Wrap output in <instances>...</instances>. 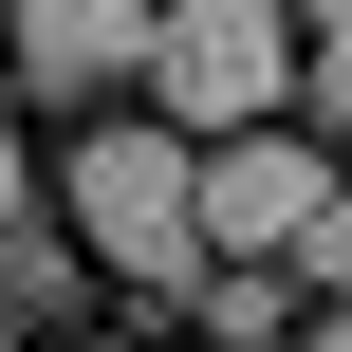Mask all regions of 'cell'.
<instances>
[{
  "mask_svg": "<svg viewBox=\"0 0 352 352\" xmlns=\"http://www.w3.org/2000/svg\"><path fill=\"white\" fill-rule=\"evenodd\" d=\"M186 130L167 111H111V130H74V167H56V204H74V260H111V278H148V297H186V260H204V204H186Z\"/></svg>",
  "mask_w": 352,
  "mask_h": 352,
  "instance_id": "1",
  "label": "cell"
},
{
  "mask_svg": "<svg viewBox=\"0 0 352 352\" xmlns=\"http://www.w3.org/2000/svg\"><path fill=\"white\" fill-rule=\"evenodd\" d=\"M148 111L204 148V130H260V111H297V0H148Z\"/></svg>",
  "mask_w": 352,
  "mask_h": 352,
  "instance_id": "2",
  "label": "cell"
},
{
  "mask_svg": "<svg viewBox=\"0 0 352 352\" xmlns=\"http://www.w3.org/2000/svg\"><path fill=\"white\" fill-rule=\"evenodd\" d=\"M316 186H334V148H297L278 111H260V130H204V167H186V204H204V260H278V241L316 223Z\"/></svg>",
  "mask_w": 352,
  "mask_h": 352,
  "instance_id": "3",
  "label": "cell"
},
{
  "mask_svg": "<svg viewBox=\"0 0 352 352\" xmlns=\"http://www.w3.org/2000/svg\"><path fill=\"white\" fill-rule=\"evenodd\" d=\"M148 56V0H0V74H37V93H111Z\"/></svg>",
  "mask_w": 352,
  "mask_h": 352,
  "instance_id": "4",
  "label": "cell"
},
{
  "mask_svg": "<svg viewBox=\"0 0 352 352\" xmlns=\"http://www.w3.org/2000/svg\"><path fill=\"white\" fill-rule=\"evenodd\" d=\"M186 316L223 352H260V334H297V278H278V260H186Z\"/></svg>",
  "mask_w": 352,
  "mask_h": 352,
  "instance_id": "5",
  "label": "cell"
},
{
  "mask_svg": "<svg viewBox=\"0 0 352 352\" xmlns=\"http://www.w3.org/2000/svg\"><path fill=\"white\" fill-rule=\"evenodd\" d=\"M278 278H297V297H352V186H316V223L278 241Z\"/></svg>",
  "mask_w": 352,
  "mask_h": 352,
  "instance_id": "6",
  "label": "cell"
},
{
  "mask_svg": "<svg viewBox=\"0 0 352 352\" xmlns=\"http://www.w3.org/2000/svg\"><path fill=\"white\" fill-rule=\"evenodd\" d=\"M297 93H316V111L352 130V19H334V37H297Z\"/></svg>",
  "mask_w": 352,
  "mask_h": 352,
  "instance_id": "7",
  "label": "cell"
},
{
  "mask_svg": "<svg viewBox=\"0 0 352 352\" xmlns=\"http://www.w3.org/2000/svg\"><path fill=\"white\" fill-rule=\"evenodd\" d=\"M260 352H352V297H297V334H260Z\"/></svg>",
  "mask_w": 352,
  "mask_h": 352,
  "instance_id": "8",
  "label": "cell"
},
{
  "mask_svg": "<svg viewBox=\"0 0 352 352\" xmlns=\"http://www.w3.org/2000/svg\"><path fill=\"white\" fill-rule=\"evenodd\" d=\"M0 223H37V148H19V111H0Z\"/></svg>",
  "mask_w": 352,
  "mask_h": 352,
  "instance_id": "9",
  "label": "cell"
},
{
  "mask_svg": "<svg viewBox=\"0 0 352 352\" xmlns=\"http://www.w3.org/2000/svg\"><path fill=\"white\" fill-rule=\"evenodd\" d=\"M334 19H352V0H297V37H334Z\"/></svg>",
  "mask_w": 352,
  "mask_h": 352,
  "instance_id": "10",
  "label": "cell"
},
{
  "mask_svg": "<svg viewBox=\"0 0 352 352\" xmlns=\"http://www.w3.org/2000/svg\"><path fill=\"white\" fill-rule=\"evenodd\" d=\"M0 352H19V297H0Z\"/></svg>",
  "mask_w": 352,
  "mask_h": 352,
  "instance_id": "11",
  "label": "cell"
},
{
  "mask_svg": "<svg viewBox=\"0 0 352 352\" xmlns=\"http://www.w3.org/2000/svg\"><path fill=\"white\" fill-rule=\"evenodd\" d=\"M37 352H93V334H37Z\"/></svg>",
  "mask_w": 352,
  "mask_h": 352,
  "instance_id": "12",
  "label": "cell"
}]
</instances>
